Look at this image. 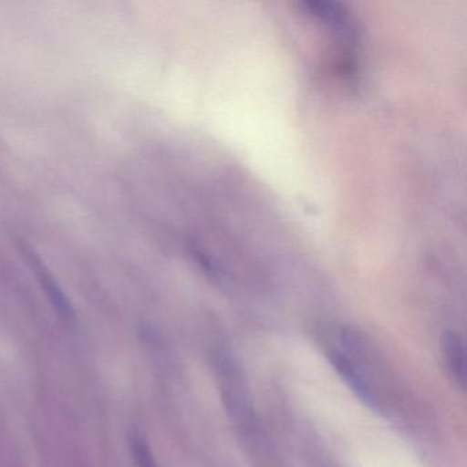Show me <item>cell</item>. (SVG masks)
<instances>
[{
  "label": "cell",
  "instance_id": "1",
  "mask_svg": "<svg viewBox=\"0 0 467 467\" xmlns=\"http://www.w3.org/2000/svg\"><path fill=\"white\" fill-rule=\"evenodd\" d=\"M330 365L337 371L344 382L348 385L354 395L365 404L368 409L379 412L381 410L379 396L366 376L359 363L352 358L351 333H341L337 343H332L327 349Z\"/></svg>",
  "mask_w": 467,
  "mask_h": 467
},
{
  "label": "cell",
  "instance_id": "2",
  "mask_svg": "<svg viewBox=\"0 0 467 467\" xmlns=\"http://www.w3.org/2000/svg\"><path fill=\"white\" fill-rule=\"evenodd\" d=\"M218 381L221 393L225 401L226 410L236 422L247 425L251 420V403L248 398L247 385L242 371L228 355L220 354L215 357Z\"/></svg>",
  "mask_w": 467,
  "mask_h": 467
},
{
  "label": "cell",
  "instance_id": "3",
  "mask_svg": "<svg viewBox=\"0 0 467 467\" xmlns=\"http://www.w3.org/2000/svg\"><path fill=\"white\" fill-rule=\"evenodd\" d=\"M440 347H441V354L448 373L452 377L456 385L461 389H464L467 379V363L463 337L456 330H447L442 333Z\"/></svg>",
  "mask_w": 467,
  "mask_h": 467
},
{
  "label": "cell",
  "instance_id": "4",
  "mask_svg": "<svg viewBox=\"0 0 467 467\" xmlns=\"http://www.w3.org/2000/svg\"><path fill=\"white\" fill-rule=\"evenodd\" d=\"M21 253L26 256V261L31 265L34 272L36 273L37 277H39L40 283H42L43 288L47 292L50 299L53 300L54 305H56L57 310L59 311V314L67 317V319L72 318L73 311L70 308L69 303L67 302V297L62 294L61 289L57 285L56 281H54L53 275L47 272L43 262L40 261L39 256L32 251L31 247H28L26 244H21Z\"/></svg>",
  "mask_w": 467,
  "mask_h": 467
},
{
  "label": "cell",
  "instance_id": "5",
  "mask_svg": "<svg viewBox=\"0 0 467 467\" xmlns=\"http://www.w3.org/2000/svg\"><path fill=\"white\" fill-rule=\"evenodd\" d=\"M135 452L139 461H140L141 467H157V464L154 463V459H152L151 453H150L149 448H147V445H144L143 441L136 440Z\"/></svg>",
  "mask_w": 467,
  "mask_h": 467
}]
</instances>
